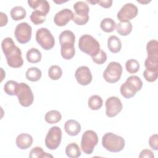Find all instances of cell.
Segmentation results:
<instances>
[{"mask_svg": "<svg viewBox=\"0 0 158 158\" xmlns=\"http://www.w3.org/2000/svg\"><path fill=\"white\" fill-rule=\"evenodd\" d=\"M2 51L6 57L8 65L12 68H19L23 64L22 51L10 37L4 38L1 43Z\"/></svg>", "mask_w": 158, "mask_h": 158, "instance_id": "obj_1", "label": "cell"}, {"mask_svg": "<svg viewBox=\"0 0 158 158\" xmlns=\"http://www.w3.org/2000/svg\"><path fill=\"white\" fill-rule=\"evenodd\" d=\"M102 145L104 148L110 152H118L124 148L125 141L122 136L108 132L102 136Z\"/></svg>", "mask_w": 158, "mask_h": 158, "instance_id": "obj_2", "label": "cell"}, {"mask_svg": "<svg viewBox=\"0 0 158 158\" xmlns=\"http://www.w3.org/2000/svg\"><path fill=\"white\" fill-rule=\"evenodd\" d=\"M79 49L91 57L97 55L101 51L99 43L91 35H82L78 41Z\"/></svg>", "mask_w": 158, "mask_h": 158, "instance_id": "obj_3", "label": "cell"}, {"mask_svg": "<svg viewBox=\"0 0 158 158\" xmlns=\"http://www.w3.org/2000/svg\"><path fill=\"white\" fill-rule=\"evenodd\" d=\"M75 10L73 13L72 20L78 25H83L86 24L89 20L88 13L89 7L88 4L84 1H77L73 6Z\"/></svg>", "mask_w": 158, "mask_h": 158, "instance_id": "obj_4", "label": "cell"}, {"mask_svg": "<svg viewBox=\"0 0 158 158\" xmlns=\"http://www.w3.org/2000/svg\"><path fill=\"white\" fill-rule=\"evenodd\" d=\"M98 143L97 133L93 130H86L81 136V148L86 154H91Z\"/></svg>", "mask_w": 158, "mask_h": 158, "instance_id": "obj_5", "label": "cell"}, {"mask_svg": "<svg viewBox=\"0 0 158 158\" xmlns=\"http://www.w3.org/2000/svg\"><path fill=\"white\" fill-rule=\"evenodd\" d=\"M15 95L20 104L23 107H29L34 100V96L30 87L25 83H19Z\"/></svg>", "mask_w": 158, "mask_h": 158, "instance_id": "obj_6", "label": "cell"}, {"mask_svg": "<svg viewBox=\"0 0 158 158\" xmlns=\"http://www.w3.org/2000/svg\"><path fill=\"white\" fill-rule=\"evenodd\" d=\"M122 67L117 62H110L103 72L104 79L109 83L118 81L122 74Z\"/></svg>", "mask_w": 158, "mask_h": 158, "instance_id": "obj_7", "label": "cell"}, {"mask_svg": "<svg viewBox=\"0 0 158 158\" xmlns=\"http://www.w3.org/2000/svg\"><path fill=\"white\" fill-rule=\"evenodd\" d=\"M36 42L44 50L51 49L55 44V40L51 31L46 28H39L36 32Z\"/></svg>", "mask_w": 158, "mask_h": 158, "instance_id": "obj_8", "label": "cell"}, {"mask_svg": "<svg viewBox=\"0 0 158 158\" xmlns=\"http://www.w3.org/2000/svg\"><path fill=\"white\" fill-rule=\"evenodd\" d=\"M62 130L57 126L52 127L49 130L45 138V145L51 149H56L60 145L62 140Z\"/></svg>", "mask_w": 158, "mask_h": 158, "instance_id": "obj_9", "label": "cell"}, {"mask_svg": "<svg viewBox=\"0 0 158 158\" xmlns=\"http://www.w3.org/2000/svg\"><path fill=\"white\" fill-rule=\"evenodd\" d=\"M31 32V27L27 22H22L16 26L14 35L19 43L25 44L30 40Z\"/></svg>", "mask_w": 158, "mask_h": 158, "instance_id": "obj_10", "label": "cell"}, {"mask_svg": "<svg viewBox=\"0 0 158 158\" xmlns=\"http://www.w3.org/2000/svg\"><path fill=\"white\" fill-rule=\"evenodd\" d=\"M138 13V7L133 3H126L118 12L117 17L120 22H127L135 18Z\"/></svg>", "mask_w": 158, "mask_h": 158, "instance_id": "obj_11", "label": "cell"}, {"mask_svg": "<svg viewBox=\"0 0 158 158\" xmlns=\"http://www.w3.org/2000/svg\"><path fill=\"white\" fill-rule=\"evenodd\" d=\"M106 114L109 117H114L119 114L123 105L120 99L116 96H111L106 101Z\"/></svg>", "mask_w": 158, "mask_h": 158, "instance_id": "obj_12", "label": "cell"}, {"mask_svg": "<svg viewBox=\"0 0 158 158\" xmlns=\"http://www.w3.org/2000/svg\"><path fill=\"white\" fill-rule=\"evenodd\" d=\"M75 77L77 82L82 85L86 86L92 81V74L89 67L86 66H80L75 71Z\"/></svg>", "mask_w": 158, "mask_h": 158, "instance_id": "obj_13", "label": "cell"}, {"mask_svg": "<svg viewBox=\"0 0 158 158\" xmlns=\"http://www.w3.org/2000/svg\"><path fill=\"white\" fill-rule=\"evenodd\" d=\"M73 12L69 9H63L57 12L54 17L55 24L59 27H63L72 20Z\"/></svg>", "mask_w": 158, "mask_h": 158, "instance_id": "obj_14", "label": "cell"}, {"mask_svg": "<svg viewBox=\"0 0 158 158\" xmlns=\"http://www.w3.org/2000/svg\"><path fill=\"white\" fill-rule=\"evenodd\" d=\"M28 6L35 9L47 15L50 10V5L46 0H28Z\"/></svg>", "mask_w": 158, "mask_h": 158, "instance_id": "obj_15", "label": "cell"}, {"mask_svg": "<svg viewBox=\"0 0 158 158\" xmlns=\"http://www.w3.org/2000/svg\"><path fill=\"white\" fill-rule=\"evenodd\" d=\"M15 143L19 149H27L31 146L33 137L28 133H21L16 138Z\"/></svg>", "mask_w": 158, "mask_h": 158, "instance_id": "obj_16", "label": "cell"}, {"mask_svg": "<svg viewBox=\"0 0 158 158\" xmlns=\"http://www.w3.org/2000/svg\"><path fill=\"white\" fill-rule=\"evenodd\" d=\"M64 130L69 135L74 136L80 132L81 125L77 120L70 119L65 122L64 124Z\"/></svg>", "mask_w": 158, "mask_h": 158, "instance_id": "obj_17", "label": "cell"}, {"mask_svg": "<svg viewBox=\"0 0 158 158\" xmlns=\"http://www.w3.org/2000/svg\"><path fill=\"white\" fill-rule=\"evenodd\" d=\"M120 91L122 96L125 98L129 99L133 97L138 90L131 83L126 80V81L121 85Z\"/></svg>", "mask_w": 158, "mask_h": 158, "instance_id": "obj_18", "label": "cell"}, {"mask_svg": "<svg viewBox=\"0 0 158 158\" xmlns=\"http://www.w3.org/2000/svg\"><path fill=\"white\" fill-rule=\"evenodd\" d=\"M59 41L60 46L64 44H74L75 36L70 30H64L62 31L59 36Z\"/></svg>", "mask_w": 158, "mask_h": 158, "instance_id": "obj_19", "label": "cell"}, {"mask_svg": "<svg viewBox=\"0 0 158 158\" xmlns=\"http://www.w3.org/2000/svg\"><path fill=\"white\" fill-rule=\"evenodd\" d=\"M107 47L111 52L117 53L121 50L122 42L117 36L112 35L107 40Z\"/></svg>", "mask_w": 158, "mask_h": 158, "instance_id": "obj_20", "label": "cell"}, {"mask_svg": "<svg viewBox=\"0 0 158 158\" xmlns=\"http://www.w3.org/2000/svg\"><path fill=\"white\" fill-rule=\"evenodd\" d=\"M117 32L122 36H127L132 31L133 26L130 21L120 22L116 24L115 27Z\"/></svg>", "mask_w": 158, "mask_h": 158, "instance_id": "obj_21", "label": "cell"}, {"mask_svg": "<svg viewBox=\"0 0 158 158\" xmlns=\"http://www.w3.org/2000/svg\"><path fill=\"white\" fill-rule=\"evenodd\" d=\"M67 157L70 158H77L81 156V150L77 144L75 143H71L69 144L65 150Z\"/></svg>", "mask_w": 158, "mask_h": 158, "instance_id": "obj_22", "label": "cell"}, {"mask_svg": "<svg viewBox=\"0 0 158 158\" xmlns=\"http://www.w3.org/2000/svg\"><path fill=\"white\" fill-rule=\"evenodd\" d=\"M42 55L41 52L36 48H32L28 50L26 54V58L30 63H38L41 60Z\"/></svg>", "mask_w": 158, "mask_h": 158, "instance_id": "obj_23", "label": "cell"}, {"mask_svg": "<svg viewBox=\"0 0 158 158\" xmlns=\"http://www.w3.org/2000/svg\"><path fill=\"white\" fill-rule=\"evenodd\" d=\"M41 76V71L38 68L35 67H32L28 69L25 73V77L27 79L33 82L40 80Z\"/></svg>", "mask_w": 158, "mask_h": 158, "instance_id": "obj_24", "label": "cell"}, {"mask_svg": "<svg viewBox=\"0 0 158 158\" xmlns=\"http://www.w3.org/2000/svg\"><path fill=\"white\" fill-rule=\"evenodd\" d=\"M60 46V54L64 59L70 60L75 56V49L74 44H64Z\"/></svg>", "mask_w": 158, "mask_h": 158, "instance_id": "obj_25", "label": "cell"}, {"mask_svg": "<svg viewBox=\"0 0 158 158\" xmlns=\"http://www.w3.org/2000/svg\"><path fill=\"white\" fill-rule=\"evenodd\" d=\"M62 118V115L57 110H51L48 111L44 116L45 121L49 124L57 123Z\"/></svg>", "mask_w": 158, "mask_h": 158, "instance_id": "obj_26", "label": "cell"}, {"mask_svg": "<svg viewBox=\"0 0 158 158\" xmlns=\"http://www.w3.org/2000/svg\"><path fill=\"white\" fill-rule=\"evenodd\" d=\"M10 16L14 20L18 21L22 20L26 17V10L22 6H15L14 7L10 12Z\"/></svg>", "mask_w": 158, "mask_h": 158, "instance_id": "obj_27", "label": "cell"}, {"mask_svg": "<svg viewBox=\"0 0 158 158\" xmlns=\"http://www.w3.org/2000/svg\"><path fill=\"white\" fill-rule=\"evenodd\" d=\"M103 104L102 99L99 95H92L88 101V107L93 110H96L102 107Z\"/></svg>", "mask_w": 158, "mask_h": 158, "instance_id": "obj_28", "label": "cell"}, {"mask_svg": "<svg viewBox=\"0 0 158 158\" xmlns=\"http://www.w3.org/2000/svg\"><path fill=\"white\" fill-rule=\"evenodd\" d=\"M116 27L115 22L111 18L103 19L100 23L101 30L106 33H110L113 31Z\"/></svg>", "mask_w": 158, "mask_h": 158, "instance_id": "obj_29", "label": "cell"}, {"mask_svg": "<svg viewBox=\"0 0 158 158\" xmlns=\"http://www.w3.org/2000/svg\"><path fill=\"white\" fill-rule=\"evenodd\" d=\"M148 57H158V42L156 40H151L146 44Z\"/></svg>", "mask_w": 158, "mask_h": 158, "instance_id": "obj_30", "label": "cell"}, {"mask_svg": "<svg viewBox=\"0 0 158 158\" xmlns=\"http://www.w3.org/2000/svg\"><path fill=\"white\" fill-rule=\"evenodd\" d=\"M29 157L30 158H46V157H53V156L45 152L42 148L39 146L34 147L31 149L29 153Z\"/></svg>", "mask_w": 158, "mask_h": 158, "instance_id": "obj_31", "label": "cell"}, {"mask_svg": "<svg viewBox=\"0 0 158 158\" xmlns=\"http://www.w3.org/2000/svg\"><path fill=\"white\" fill-rule=\"evenodd\" d=\"M46 17V15L37 10L33 11L30 16L31 21L35 25H40L43 23L44 22H45Z\"/></svg>", "mask_w": 158, "mask_h": 158, "instance_id": "obj_32", "label": "cell"}, {"mask_svg": "<svg viewBox=\"0 0 158 158\" xmlns=\"http://www.w3.org/2000/svg\"><path fill=\"white\" fill-rule=\"evenodd\" d=\"M62 75V69L57 65H51L48 69V76L52 80H59Z\"/></svg>", "mask_w": 158, "mask_h": 158, "instance_id": "obj_33", "label": "cell"}, {"mask_svg": "<svg viewBox=\"0 0 158 158\" xmlns=\"http://www.w3.org/2000/svg\"><path fill=\"white\" fill-rule=\"evenodd\" d=\"M19 83L14 80H9L4 85V92L10 96L15 95Z\"/></svg>", "mask_w": 158, "mask_h": 158, "instance_id": "obj_34", "label": "cell"}, {"mask_svg": "<svg viewBox=\"0 0 158 158\" xmlns=\"http://www.w3.org/2000/svg\"><path fill=\"white\" fill-rule=\"evenodd\" d=\"M125 68L128 73H135L139 69V64L136 59H128L125 63Z\"/></svg>", "mask_w": 158, "mask_h": 158, "instance_id": "obj_35", "label": "cell"}, {"mask_svg": "<svg viewBox=\"0 0 158 158\" xmlns=\"http://www.w3.org/2000/svg\"><path fill=\"white\" fill-rule=\"evenodd\" d=\"M146 69L158 70V57H147L144 61Z\"/></svg>", "mask_w": 158, "mask_h": 158, "instance_id": "obj_36", "label": "cell"}, {"mask_svg": "<svg viewBox=\"0 0 158 158\" xmlns=\"http://www.w3.org/2000/svg\"><path fill=\"white\" fill-rule=\"evenodd\" d=\"M158 72L157 70L145 69L143 72V77L146 81L149 82L155 81L157 78Z\"/></svg>", "mask_w": 158, "mask_h": 158, "instance_id": "obj_37", "label": "cell"}, {"mask_svg": "<svg viewBox=\"0 0 158 158\" xmlns=\"http://www.w3.org/2000/svg\"><path fill=\"white\" fill-rule=\"evenodd\" d=\"M91 58L94 62H95L97 64L101 65L107 60V56L106 53L104 51L101 49V51L97 55H96L94 57H92Z\"/></svg>", "mask_w": 158, "mask_h": 158, "instance_id": "obj_38", "label": "cell"}, {"mask_svg": "<svg viewBox=\"0 0 158 158\" xmlns=\"http://www.w3.org/2000/svg\"><path fill=\"white\" fill-rule=\"evenodd\" d=\"M127 80L131 83L138 91L141 90L142 86H143V82L141 80V78L136 75H131L128 77L127 78Z\"/></svg>", "mask_w": 158, "mask_h": 158, "instance_id": "obj_39", "label": "cell"}, {"mask_svg": "<svg viewBox=\"0 0 158 158\" xmlns=\"http://www.w3.org/2000/svg\"><path fill=\"white\" fill-rule=\"evenodd\" d=\"M88 2L91 4H98L101 7L104 8H109L112 6L113 1L112 0H92V1H86Z\"/></svg>", "mask_w": 158, "mask_h": 158, "instance_id": "obj_40", "label": "cell"}, {"mask_svg": "<svg viewBox=\"0 0 158 158\" xmlns=\"http://www.w3.org/2000/svg\"><path fill=\"white\" fill-rule=\"evenodd\" d=\"M157 138H158L157 135L154 134V135H151L149 139V144L150 147L155 151H157L158 149Z\"/></svg>", "mask_w": 158, "mask_h": 158, "instance_id": "obj_41", "label": "cell"}, {"mask_svg": "<svg viewBox=\"0 0 158 158\" xmlns=\"http://www.w3.org/2000/svg\"><path fill=\"white\" fill-rule=\"evenodd\" d=\"M139 158H144V157L154 158V155L152 151H151L150 149H143V151H141V152H140V154L139 155Z\"/></svg>", "mask_w": 158, "mask_h": 158, "instance_id": "obj_42", "label": "cell"}, {"mask_svg": "<svg viewBox=\"0 0 158 158\" xmlns=\"http://www.w3.org/2000/svg\"><path fill=\"white\" fill-rule=\"evenodd\" d=\"M0 19H1L0 26L4 27V26L6 25V24L8 22V18H7V15L2 12H0Z\"/></svg>", "mask_w": 158, "mask_h": 158, "instance_id": "obj_43", "label": "cell"}, {"mask_svg": "<svg viewBox=\"0 0 158 158\" xmlns=\"http://www.w3.org/2000/svg\"><path fill=\"white\" fill-rule=\"evenodd\" d=\"M54 2H56V3H57V4H60V3H62V2H67V1H54Z\"/></svg>", "mask_w": 158, "mask_h": 158, "instance_id": "obj_44", "label": "cell"}]
</instances>
